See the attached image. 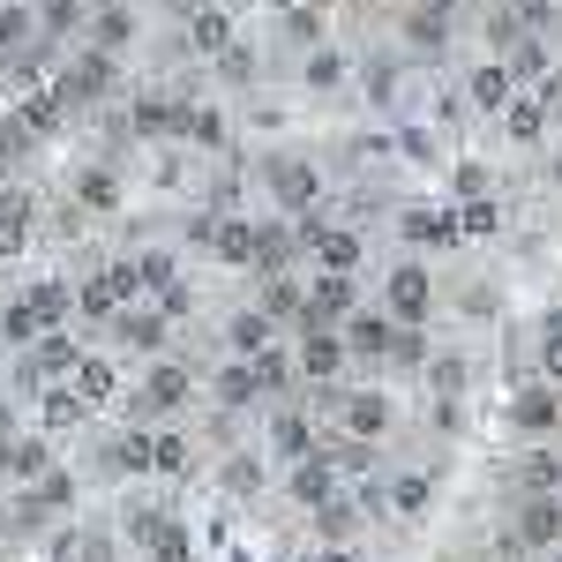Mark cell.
I'll return each mask as SVG.
<instances>
[{"instance_id":"cell-1","label":"cell","mask_w":562,"mask_h":562,"mask_svg":"<svg viewBox=\"0 0 562 562\" xmlns=\"http://www.w3.org/2000/svg\"><path fill=\"white\" fill-rule=\"evenodd\" d=\"M503 128H510V143H540V135H548V113H540L532 90H518V98L503 105Z\"/></svg>"},{"instance_id":"cell-2","label":"cell","mask_w":562,"mask_h":562,"mask_svg":"<svg viewBox=\"0 0 562 562\" xmlns=\"http://www.w3.org/2000/svg\"><path fill=\"white\" fill-rule=\"evenodd\" d=\"M518 98V83H510V68L503 60H487V68H473V105H487V113H503Z\"/></svg>"},{"instance_id":"cell-3","label":"cell","mask_w":562,"mask_h":562,"mask_svg":"<svg viewBox=\"0 0 562 562\" xmlns=\"http://www.w3.org/2000/svg\"><path fill=\"white\" fill-rule=\"evenodd\" d=\"M390 307H397V315H420V307H428V278H420V270H397V278H390Z\"/></svg>"},{"instance_id":"cell-4","label":"cell","mask_w":562,"mask_h":562,"mask_svg":"<svg viewBox=\"0 0 562 562\" xmlns=\"http://www.w3.org/2000/svg\"><path fill=\"white\" fill-rule=\"evenodd\" d=\"M195 45H203V53H225V45H233V23H225V8H203V15H195Z\"/></svg>"},{"instance_id":"cell-5","label":"cell","mask_w":562,"mask_h":562,"mask_svg":"<svg viewBox=\"0 0 562 562\" xmlns=\"http://www.w3.org/2000/svg\"><path fill=\"white\" fill-rule=\"evenodd\" d=\"M495 225H503V211H495V203H487V195H473V203H465V211H458V233H473V240H487V233H495Z\"/></svg>"},{"instance_id":"cell-6","label":"cell","mask_w":562,"mask_h":562,"mask_svg":"<svg viewBox=\"0 0 562 562\" xmlns=\"http://www.w3.org/2000/svg\"><path fill=\"white\" fill-rule=\"evenodd\" d=\"M397 225H405L413 240H458V225H450V217H435V211H405Z\"/></svg>"},{"instance_id":"cell-7","label":"cell","mask_w":562,"mask_h":562,"mask_svg":"<svg viewBox=\"0 0 562 562\" xmlns=\"http://www.w3.org/2000/svg\"><path fill=\"white\" fill-rule=\"evenodd\" d=\"M278 195H285V203H315V173H307V166H278Z\"/></svg>"},{"instance_id":"cell-8","label":"cell","mask_w":562,"mask_h":562,"mask_svg":"<svg viewBox=\"0 0 562 562\" xmlns=\"http://www.w3.org/2000/svg\"><path fill=\"white\" fill-rule=\"evenodd\" d=\"M307 83L338 90V83H346V53H315V60H307Z\"/></svg>"},{"instance_id":"cell-9","label":"cell","mask_w":562,"mask_h":562,"mask_svg":"<svg viewBox=\"0 0 562 562\" xmlns=\"http://www.w3.org/2000/svg\"><path fill=\"white\" fill-rule=\"evenodd\" d=\"M217 248H225L233 262H248V256H256V233H248V225L233 217V225H217Z\"/></svg>"},{"instance_id":"cell-10","label":"cell","mask_w":562,"mask_h":562,"mask_svg":"<svg viewBox=\"0 0 562 562\" xmlns=\"http://www.w3.org/2000/svg\"><path fill=\"white\" fill-rule=\"evenodd\" d=\"M555 532H562V510H548V503L525 510V540H555Z\"/></svg>"},{"instance_id":"cell-11","label":"cell","mask_w":562,"mask_h":562,"mask_svg":"<svg viewBox=\"0 0 562 562\" xmlns=\"http://www.w3.org/2000/svg\"><path fill=\"white\" fill-rule=\"evenodd\" d=\"M285 31H293V38H323V8H285Z\"/></svg>"},{"instance_id":"cell-12","label":"cell","mask_w":562,"mask_h":562,"mask_svg":"<svg viewBox=\"0 0 562 562\" xmlns=\"http://www.w3.org/2000/svg\"><path fill=\"white\" fill-rule=\"evenodd\" d=\"M532 98H540V113H548V121H562V76H555V68L540 76V90H532Z\"/></svg>"},{"instance_id":"cell-13","label":"cell","mask_w":562,"mask_h":562,"mask_svg":"<svg viewBox=\"0 0 562 562\" xmlns=\"http://www.w3.org/2000/svg\"><path fill=\"white\" fill-rule=\"evenodd\" d=\"M518 413L532 420V428H548V420H555V397H548V390H532V397H525Z\"/></svg>"},{"instance_id":"cell-14","label":"cell","mask_w":562,"mask_h":562,"mask_svg":"<svg viewBox=\"0 0 562 562\" xmlns=\"http://www.w3.org/2000/svg\"><path fill=\"white\" fill-rule=\"evenodd\" d=\"M323 532H330V540H338V532H352V510H346V503H323Z\"/></svg>"},{"instance_id":"cell-15","label":"cell","mask_w":562,"mask_h":562,"mask_svg":"<svg viewBox=\"0 0 562 562\" xmlns=\"http://www.w3.org/2000/svg\"><path fill=\"white\" fill-rule=\"evenodd\" d=\"M307 368H315V375H323V368H338V346H330V338H315V346H307Z\"/></svg>"},{"instance_id":"cell-16","label":"cell","mask_w":562,"mask_h":562,"mask_svg":"<svg viewBox=\"0 0 562 562\" xmlns=\"http://www.w3.org/2000/svg\"><path fill=\"white\" fill-rule=\"evenodd\" d=\"M150 397H158V405H173V397H180V375H173V368H166V375H150Z\"/></svg>"},{"instance_id":"cell-17","label":"cell","mask_w":562,"mask_h":562,"mask_svg":"<svg viewBox=\"0 0 562 562\" xmlns=\"http://www.w3.org/2000/svg\"><path fill=\"white\" fill-rule=\"evenodd\" d=\"M428 8H458V0H428Z\"/></svg>"},{"instance_id":"cell-18","label":"cell","mask_w":562,"mask_h":562,"mask_svg":"<svg viewBox=\"0 0 562 562\" xmlns=\"http://www.w3.org/2000/svg\"><path fill=\"white\" fill-rule=\"evenodd\" d=\"M323 562H352V555H323Z\"/></svg>"}]
</instances>
